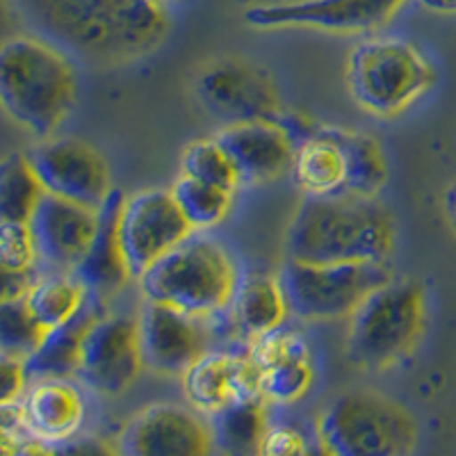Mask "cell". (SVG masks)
<instances>
[{
    "label": "cell",
    "instance_id": "8d00e7d4",
    "mask_svg": "<svg viewBox=\"0 0 456 456\" xmlns=\"http://www.w3.org/2000/svg\"><path fill=\"white\" fill-rule=\"evenodd\" d=\"M39 274L42 272L14 270L10 265L0 263V301L23 299Z\"/></svg>",
    "mask_w": 456,
    "mask_h": 456
},
{
    "label": "cell",
    "instance_id": "7a4b0ae2",
    "mask_svg": "<svg viewBox=\"0 0 456 456\" xmlns=\"http://www.w3.org/2000/svg\"><path fill=\"white\" fill-rule=\"evenodd\" d=\"M395 247V219L377 199L304 197L292 217L285 251L301 263H386Z\"/></svg>",
    "mask_w": 456,
    "mask_h": 456
},
{
    "label": "cell",
    "instance_id": "f1b7e54d",
    "mask_svg": "<svg viewBox=\"0 0 456 456\" xmlns=\"http://www.w3.org/2000/svg\"><path fill=\"white\" fill-rule=\"evenodd\" d=\"M260 395L272 404H292L299 402L315 384V368H313L311 352L292 354L267 368L258 370Z\"/></svg>",
    "mask_w": 456,
    "mask_h": 456
},
{
    "label": "cell",
    "instance_id": "e0dca14e",
    "mask_svg": "<svg viewBox=\"0 0 456 456\" xmlns=\"http://www.w3.org/2000/svg\"><path fill=\"white\" fill-rule=\"evenodd\" d=\"M260 374L249 352H206L183 374V390L194 411L213 415L240 397H263Z\"/></svg>",
    "mask_w": 456,
    "mask_h": 456
},
{
    "label": "cell",
    "instance_id": "484cf974",
    "mask_svg": "<svg viewBox=\"0 0 456 456\" xmlns=\"http://www.w3.org/2000/svg\"><path fill=\"white\" fill-rule=\"evenodd\" d=\"M44 194L30 158L10 153L0 160V224H30Z\"/></svg>",
    "mask_w": 456,
    "mask_h": 456
},
{
    "label": "cell",
    "instance_id": "44dd1931",
    "mask_svg": "<svg viewBox=\"0 0 456 456\" xmlns=\"http://www.w3.org/2000/svg\"><path fill=\"white\" fill-rule=\"evenodd\" d=\"M105 313V299L89 295L76 315L69 322L44 333L39 347L26 358L28 379H73L78 374L80 352L89 327Z\"/></svg>",
    "mask_w": 456,
    "mask_h": 456
},
{
    "label": "cell",
    "instance_id": "603a6c76",
    "mask_svg": "<svg viewBox=\"0 0 456 456\" xmlns=\"http://www.w3.org/2000/svg\"><path fill=\"white\" fill-rule=\"evenodd\" d=\"M231 311H233L235 327L249 342L281 329L285 317L290 315L281 279L265 272L240 274Z\"/></svg>",
    "mask_w": 456,
    "mask_h": 456
},
{
    "label": "cell",
    "instance_id": "d590c367",
    "mask_svg": "<svg viewBox=\"0 0 456 456\" xmlns=\"http://www.w3.org/2000/svg\"><path fill=\"white\" fill-rule=\"evenodd\" d=\"M53 456H119V452L112 443L103 441V438H94V436L76 438L73 436L69 441L55 443Z\"/></svg>",
    "mask_w": 456,
    "mask_h": 456
},
{
    "label": "cell",
    "instance_id": "5b68a950",
    "mask_svg": "<svg viewBox=\"0 0 456 456\" xmlns=\"http://www.w3.org/2000/svg\"><path fill=\"white\" fill-rule=\"evenodd\" d=\"M317 438L329 456H411L418 425L406 406L377 390H349L317 418Z\"/></svg>",
    "mask_w": 456,
    "mask_h": 456
},
{
    "label": "cell",
    "instance_id": "83f0119b",
    "mask_svg": "<svg viewBox=\"0 0 456 456\" xmlns=\"http://www.w3.org/2000/svg\"><path fill=\"white\" fill-rule=\"evenodd\" d=\"M171 194H174L181 213L185 215L194 231L217 226L219 222L226 219L231 203H233V192H226L222 187L197 181V178H190L185 174L174 183Z\"/></svg>",
    "mask_w": 456,
    "mask_h": 456
},
{
    "label": "cell",
    "instance_id": "cb8c5ba5",
    "mask_svg": "<svg viewBox=\"0 0 456 456\" xmlns=\"http://www.w3.org/2000/svg\"><path fill=\"white\" fill-rule=\"evenodd\" d=\"M215 447L224 456H258L267 425V402L263 397H240L217 413L208 415Z\"/></svg>",
    "mask_w": 456,
    "mask_h": 456
},
{
    "label": "cell",
    "instance_id": "f35d334b",
    "mask_svg": "<svg viewBox=\"0 0 456 456\" xmlns=\"http://www.w3.org/2000/svg\"><path fill=\"white\" fill-rule=\"evenodd\" d=\"M418 3L436 14H456V0H418Z\"/></svg>",
    "mask_w": 456,
    "mask_h": 456
},
{
    "label": "cell",
    "instance_id": "5bb4252c",
    "mask_svg": "<svg viewBox=\"0 0 456 456\" xmlns=\"http://www.w3.org/2000/svg\"><path fill=\"white\" fill-rule=\"evenodd\" d=\"M119 456H210L213 429L192 406L151 404L137 411L114 443Z\"/></svg>",
    "mask_w": 456,
    "mask_h": 456
},
{
    "label": "cell",
    "instance_id": "ab89813d",
    "mask_svg": "<svg viewBox=\"0 0 456 456\" xmlns=\"http://www.w3.org/2000/svg\"><path fill=\"white\" fill-rule=\"evenodd\" d=\"M445 213H447V219H450L452 228L456 231V183L445 192Z\"/></svg>",
    "mask_w": 456,
    "mask_h": 456
},
{
    "label": "cell",
    "instance_id": "d6a6232c",
    "mask_svg": "<svg viewBox=\"0 0 456 456\" xmlns=\"http://www.w3.org/2000/svg\"><path fill=\"white\" fill-rule=\"evenodd\" d=\"M258 456H329L320 438L292 425H276L267 429Z\"/></svg>",
    "mask_w": 456,
    "mask_h": 456
},
{
    "label": "cell",
    "instance_id": "277c9868",
    "mask_svg": "<svg viewBox=\"0 0 456 456\" xmlns=\"http://www.w3.org/2000/svg\"><path fill=\"white\" fill-rule=\"evenodd\" d=\"M137 281L144 299L206 320L231 308L240 270L224 244L194 231Z\"/></svg>",
    "mask_w": 456,
    "mask_h": 456
},
{
    "label": "cell",
    "instance_id": "2e32d148",
    "mask_svg": "<svg viewBox=\"0 0 456 456\" xmlns=\"http://www.w3.org/2000/svg\"><path fill=\"white\" fill-rule=\"evenodd\" d=\"M96 210L44 194L30 219L39 263L51 272H73L96 233Z\"/></svg>",
    "mask_w": 456,
    "mask_h": 456
},
{
    "label": "cell",
    "instance_id": "4fadbf2b",
    "mask_svg": "<svg viewBox=\"0 0 456 456\" xmlns=\"http://www.w3.org/2000/svg\"><path fill=\"white\" fill-rule=\"evenodd\" d=\"M142 370L144 361L137 317L124 313H103L85 336L76 377L94 393L103 397H119L135 384Z\"/></svg>",
    "mask_w": 456,
    "mask_h": 456
},
{
    "label": "cell",
    "instance_id": "8992f818",
    "mask_svg": "<svg viewBox=\"0 0 456 456\" xmlns=\"http://www.w3.org/2000/svg\"><path fill=\"white\" fill-rule=\"evenodd\" d=\"M425 317V290L418 281H386L349 315V361L365 370L399 363L420 340Z\"/></svg>",
    "mask_w": 456,
    "mask_h": 456
},
{
    "label": "cell",
    "instance_id": "ffe728a7",
    "mask_svg": "<svg viewBox=\"0 0 456 456\" xmlns=\"http://www.w3.org/2000/svg\"><path fill=\"white\" fill-rule=\"evenodd\" d=\"M21 404L30 438L51 445L73 438L85 420V397L71 379L32 381Z\"/></svg>",
    "mask_w": 456,
    "mask_h": 456
},
{
    "label": "cell",
    "instance_id": "7c38bea8",
    "mask_svg": "<svg viewBox=\"0 0 456 456\" xmlns=\"http://www.w3.org/2000/svg\"><path fill=\"white\" fill-rule=\"evenodd\" d=\"M44 192L99 210L112 192L110 167L78 137H48L28 153Z\"/></svg>",
    "mask_w": 456,
    "mask_h": 456
},
{
    "label": "cell",
    "instance_id": "9c48e42d",
    "mask_svg": "<svg viewBox=\"0 0 456 456\" xmlns=\"http://www.w3.org/2000/svg\"><path fill=\"white\" fill-rule=\"evenodd\" d=\"M197 99L224 126L274 121L283 112L270 73L238 57H224L203 69L197 80Z\"/></svg>",
    "mask_w": 456,
    "mask_h": 456
},
{
    "label": "cell",
    "instance_id": "836d02e7",
    "mask_svg": "<svg viewBox=\"0 0 456 456\" xmlns=\"http://www.w3.org/2000/svg\"><path fill=\"white\" fill-rule=\"evenodd\" d=\"M28 438L30 434H28L21 399L0 404V456H14Z\"/></svg>",
    "mask_w": 456,
    "mask_h": 456
},
{
    "label": "cell",
    "instance_id": "d6986e66",
    "mask_svg": "<svg viewBox=\"0 0 456 456\" xmlns=\"http://www.w3.org/2000/svg\"><path fill=\"white\" fill-rule=\"evenodd\" d=\"M124 201L126 194L121 190H112L103 206L96 210V217H99L96 233H94L85 258L73 270L76 279L85 285L89 295L105 301L124 290L128 281L133 279L119 242V217Z\"/></svg>",
    "mask_w": 456,
    "mask_h": 456
},
{
    "label": "cell",
    "instance_id": "ac0fdd59",
    "mask_svg": "<svg viewBox=\"0 0 456 456\" xmlns=\"http://www.w3.org/2000/svg\"><path fill=\"white\" fill-rule=\"evenodd\" d=\"M215 140L224 146L240 174V183L274 181L292 167L295 144L276 121H244L224 126Z\"/></svg>",
    "mask_w": 456,
    "mask_h": 456
},
{
    "label": "cell",
    "instance_id": "4dcf8cb0",
    "mask_svg": "<svg viewBox=\"0 0 456 456\" xmlns=\"http://www.w3.org/2000/svg\"><path fill=\"white\" fill-rule=\"evenodd\" d=\"M44 329L37 324L26 299L0 301V352L26 361L44 338Z\"/></svg>",
    "mask_w": 456,
    "mask_h": 456
},
{
    "label": "cell",
    "instance_id": "74e56055",
    "mask_svg": "<svg viewBox=\"0 0 456 456\" xmlns=\"http://www.w3.org/2000/svg\"><path fill=\"white\" fill-rule=\"evenodd\" d=\"M14 456H53L51 443L37 441V438H28L21 443V447L16 450Z\"/></svg>",
    "mask_w": 456,
    "mask_h": 456
},
{
    "label": "cell",
    "instance_id": "3957f363",
    "mask_svg": "<svg viewBox=\"0 0 456 456\" xmlns=\"http://www.w3.org/2000/svg\"><path fill=\"white\" fill-rule=\"evenodd\" d=\"M78 101L76 67L62 51L37 37L0 42V110L30 135L48 140Z\"/></svg>",
    "mask_w": 456,
    "mask_h": 456
},
{
    "label": "cell",
    "instance_id": "30bf717a",
    "mask_svg": "<svg viewBox=\"0 0 456 456\" xmlns=\"http://www.w3.org/2000/svg\"><path fill=\"white\" fill-rule=\"evenodd\" d=\"M194 228L181 213L171 190H144L126 197L119 217V242L133 279L185 242Z\"/></svg>",
    "mask_w": 456,
    "mask_h": 456
},
{
    "label": "cell",
    "instance_id": "8fae6325",
    "mask_svg": "<svg viewBox=\"0 0 456 456\" xmlns=\"http://www.w3.org/2000/svg\"><path fill=\"white\" fill-rule=\"evenodd\" d=\"M406 0H283L260 3L244 12V21L260 30L315 28L340 35H363L384 28Z\"/></svg>",
    "mask_w": 456,
    "mask_h": 456
},
{
    "label": "cell",
    "instance_id": "60d3db41",
    "mask_svg": "<svg viewBox=\"0 0 456 456\" xmlns=\"http://www.w3.org/2000/svg\"><path fill=\"white\" fill-rule=\"evenodd\" d=\"M153 3H158V5L165 7V5H169V3H174V0H153Z\"/></svg>",
    "mask_w": 456,
    "mask_h": 456
},
{
    "label": "cell",
    "instance_id": "f546056e",
    "mask_svg": "<svg viewBox=\"0 0 456 456\" xmlns=\"http://www.w3.org/2000/svg\"><path fill=\"white\" fill-rule=\"evenodd\" d=\"M183 174L197 181L222 187L226 192H235L242 183L235 165L231 162L224 146L215 137L197 140L187 146L183 153Z\"/></svg>",
    "mask_w": 456,
    "mask_h": 456
},
{
    "label": "cell",
    "instance_id": "ba28073f",
    "mask_svg": "<svg viewBox=\"0 0 456 456\" xmlns=\"http://www.w3.org/2000/svg\"><path fill=\"white\" fill-rule=\"evenodd\" d=\"M279 279L290 315L304 322H331L352 315L393 274L386 263H301L288 258Z\"/></svg>",
    "mask_w": 456,
    "mask_h": 456
},
{
    "label": "cell",
    "instance_id": "d4e9b609",
    "mask_svg": "<svg viewBox=\"0 0 456 456\" xmlns=\"http://www.w3.org/2000/svg\"><path fill=\"white\" fill-rule=\"evenodd\" d=\"M89 292L73 272H46L39 274L23 297L37 324L48 331L71 320L83 308Z\"/></svg>",
    "mask_w": 456,
    "mask_h": 456
},
{
    "label": "cell",
    "instance_id": "52a82bcc",
    "mask_svg": "<svg viewBox=\"0 0 456 456\" xmlns=\"http://www.w3.org/2000/svg\"><path fill=\"white\" fill-rule=\"evenodd\" d=\"M434 83L429 60L402 37H370L349 55V92L374 117H397L425 96Z\"/></svg>",
    "mask_w": 456,
    "mask_h": 456
},
{
    "label": "cell",
    "instance_id": "1f68e13d",
    "mask_svg": "<svg viewBox=\"0 0 456 456\" xmlns=\"http://www.w3.org/2000/svg\"><path fill=\"white\" fill-rule=\"evenodd\" d=\"M0 263L14 270L39 272V254L30 224H0Z\"/></svg>",
    "mask_w": 456,
    "mask_h": 456
},
{
    "label": "cell",
    "instance_id": "7402d4cb",
    "mask_svg": "<svg viewBox=\"0 0 456 456\" xmlns=\"http://www.w3.org/2000/svg\"><path fill=\"white\" fill-rule=\"evenodd\" d=\"M290 169L304 197H338L347 190V156L331 126H320L297 146Z\"/></svg>",
    "mask_w": 456,
    "mask_h": 456
},
{
    "label": "cell",
    "instance_id": "4316f807",
    "mask_svg": "<svg viewBox=\"0 0 456 456\" xmlns=\"http://www.w3.org/2000/svg\"><path fill=\"white\" fill-rule=\"evenodd\" d=\"M347 156V190L352 197L377 199V194L388 183V165L384 151L374 142V137L356 133V130L333 128Z\"/></svg>",
    "mask_w": 456,
    "mask_h": 456
},
{
    "label": "cell",
    "instance_id": "e575fe53",
    "mask_svg": "<svg viewBox=\"0 0 456 456\" xmlns=\"http://www.w3.org/2000/svg\"><path fill=\"white\" fill-rule=\"evenodd\" d=\"M28 386L30 379H28L26 361L0 352V404L19 402L26 395Z\"/></svg>",
    "mask_w": 456,
    "mask_h": 456
},
{
    "label": "cell",
    "instance_id": "6da1fadb",
    "mask_svg": "<svg viewBox=\"0 0 456 456\" xmlns=\"http://www.w3.org/2000/svg\"><path fill=\"white\" fill-rule=\"evenodd\" d=\"M57 42L94 62L124 64L156 51L169 32L153 0H23Z\"/></svg>",
    "mask_w": 456,
    "mask_h": 456
},
{
    "label": "cell",
    "instance_id": "9a60e30c",
    "mask_svg": "<svg viewBox=\"0 0 456 456\" xmlns=\"http://www.w3.org/2000/svg\"><path fill=\"white\" fill-rule=\"evenodd\" d=\"M137 333L144 368L165 377H183L208 352L203 320L176 308L144 299L137 315Z\"/></svg>",
    "mask_w": 456,
    "mask_h": 456
}]
</instances>
